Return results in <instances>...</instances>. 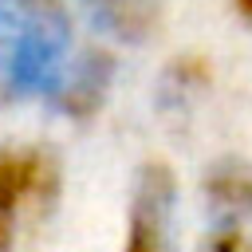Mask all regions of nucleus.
<instances>
[{"instance_id": "1", "label": "nucleus", "mask_w": 252, "mask_h": 252, "mask_svg": "<svg viewBox=\"0 0 252 252\" xmlns=\"http://www.w3.org/2000/svg\"><path fill=\"white\" fill-rule=\"evenodd\" d=\"M63 201V165L47 146H0V252H16L28 224Z\"/></svg>"}, {"instance_id": "7", "label": "nucleus", "mask_w": 252, "mask_h": 252, "mask_svg": "<svg viewBox=\"0 0 252 252\" xmlns=\"http://www.w3.org/2000/svg\"><path fill=\"white\" fill-rule=\"evenodd\" d=\"M201 252H252V236L244 224H232V220H217V228L205 236Z\"/></svg>"}, {"instance_id": "2", "label": "nucleus", "mask_w": 252, "mask_h": 252, "mask_svg": "<svg viewBox=\"0 0 252 252\" xmlns=\"http://www.w3.org/2000/svg\"><path fill=\"white\" fill-rule=\"evenodd\" d=\"M173 201H177V173L169 169V161L150 158L134 177L122 252H173V232H169Z\"/></svg>"}, {"instance_id": "3", "label": "nucleus", "mask_w": 252, "mask_h": 252, "mask_svg": "<svg viewBox=\"0 0 252 252\" xmlns=\"http://www.w3.org/2000/svg\"><path fill=\"white\" fill-rule=\"evenodd\" d=\"M201 197L217 220L248 224L252 220V161L220 158L201 177Z\"/></svg>"}, {"instance_id": "5", "label": "nucleus", "mask_w": 252, "mask_h": 252, "mask_svg": "<svg viewBox=\"0 0 252 252\" xmlns=\"http://www.w3.org/2000/svg\"><path fill=\"white\" fill-rule=\"evenodd\" d=\"M106 83H110V59L102 51H87L71 67V75L63 79V87H59V110L67 118H75V122L94 118L98 106H102V98H106Z\"/></svg>"}, {"instance_id": "6", "label": "nucleus", "mask_w": 252, "mask_h": 252, "mask_svg": "<svg viewBox=\"0 0 252 252\" xmlns=\"http://www.w3.org/2000/svg\"><path fill=\"white\" fill-rule=\"evenodd\" d=\"M165 79L173 83L177 94H197V91H209V87H213L217 71H213V63H209V55H201V51H181L177 59H169Z\"/></svg>"}, {"instance_id": "8", "label": "nucleus", "mask_w": 252, "mask_h": 252, "mask_svg": "<svg viewBox=\"0 0 252 252\" xmlns=\"http://www.w3.org/2000/svg\"><path fill=\"white\" fill-rule=\"evenodd\" d=\"M228 8H232V16H236L240 24L252 28V0H228Z\"/></svg>"}, {"instance_id": "4", "label": "nucleus", "mask_w": 252, "mask_h": 252, "mask_svg": "<svg viewBox=\"0 0 252 252\" xmlns=\"http://www.w3.org/2000/svg\"><path fill=\"white\" fill-rule=\"evenodd\" d=\"M102 32L122 43H146L165 16V0H83Z\"/></svg>"}]
</instances>
